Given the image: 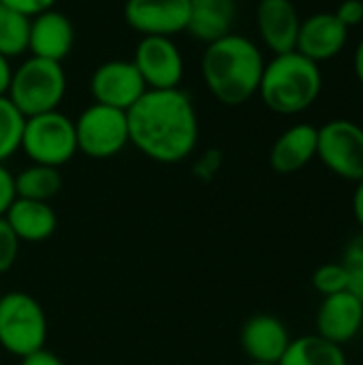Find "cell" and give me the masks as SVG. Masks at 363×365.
<instances>
[{
	"label": "cell",
	"mask_w": 363,
	"mask_h": 365,
	"mask_svg": "<svg viewBox=\"0 0 363 365\" xmlns=\"http://www.w3.org/2000/svg\"><path fill=\"white\" fill-rule=\"evenodd\" d=\"M62 190L60 169L47 165H28L15 175V197L49 203Z\"/></svg>",
	"instance_id": "21"
},
{
	"label": "cell",
	"mask_w": 363,
	"mask_h": 365,
	"mask_svg": "<svg viewBox=\"0 0 363 365\" xmlns=\"http://www.w3.org/2000/svg\"><path fill=\"white\" fill-rule=\"evenodd\" d=\"M334 13L349 30L357 28L363 24V0H342Z\"/></svg>",
	"instance_id": "29"
},
{
	"label": "cell",
	"mask_w": 363,
	"mask_h": 365,
	"mask_svg": "<svg viewBox=\"0 0 363 365\" xmlns=\"http://www.w3.org/2000/svg\"><path fill=\"white\" fill-rule=\"evenodd\" d=\"M75 122L77 152L105 160L120 154L128 143V120L126 111L107 107L101 103H92L86 107Z\"/></svg>",
	"instance_id": "7"
},
{
	"label": "cell",
	"mask_w": 363,
	"mask_h": 365,
	"mask_svg": "<svg viewBox=\"0 0 363 365\" xmlns=\"http://www.w3.org/2000/svg\"><path fill=\"white\" fill-rule=\"evenodd\" d=\"M47 342V317L43 306L24 291H9L0 297V346L13 357H28L43 351Z\"/></svg>",
	"instance_id": "5"
},
{
	"label": "cell",
	"mask_w": 363,
	"mask_h": 365,
	"mask_svg": "<svg viewBox=\"0 0 363 365\" xmlns=\"http://www.w3.org/2000/svg\"><path fill=\"white\" fill-rule=\"evenodd\" d=\"M19 244L21 242L17 240V235L13 233V229L2 216L0 218V276L6 274L15 265L17 255H19Z\"/></svg>",
	"instance_id": "26"
},
{
	"label": "cell",
	"mask_w": 363,
	"mask_h": 365,
	"mask_svg": "<svg viewBox=\"0 0 363 365\" xmlns=\"http://www.w3.org/2000/svg\"><path fill=\"white\" fill-rule=\"evenodd\" d=\"M248 365H278V364H257V361H250Z\"/></svg>",
	"instance_id": "35"
},
{
	"label": "cell",
	"mask_w": 363,
	"mask_h": 365,
	"mask_svg": "<svg viewBox=\"0 0 363 365\" xmlns=\"http://www.w3.org/2000/svg\"><path fill=\"white\" fill-rule=\"evenodd\" d=\"M321 90V64L293 49L265 60L257 94L270 111L278 115H297L308 111L319 101Z\"/></svg>",
	"instance_id": "3"
},
{
	"label": "cell",
	"mask_w": 363,
	"mask_h": 365,
	"mask_svg": "<svg viewBox=\"0 0 363 365\" xmlns=\"http://www.w3.org/2000/svg\"><path fill=\"white\" fill-rule=\"evenodd\" d=\"M223 167V152L216 150V148H210L205 150L193 165V173L195 178H199L201 182H210L216 178V173L220 171Z\"/></svg>",
	"instance_id": "27"
},
{
	"label": "cell",
	"mask_w": 363,
	"mask_h": 365,
	"mask_svg": "<svg viewBox=\"0 0 363 365\" xmlns=\"http://www.w3.org/2000/svg\"><path fill=\"white\" fill-rule=\"evenodd\" d=\"M278 365H349V361L340 344L310 334L291 340Z\"/></svg>",
	"instance_id": "20"
},
{
	"label": "cell",
	"mask_w": 363,
	"mask_h": 365,
	"mask_svg": "<svg viewBox=\"0 0 363 365\" xmlns=\"http://www.w3.org/2000/svg\"><path fill=\"white\" fill-rule=\"evenodd\" d=\"M363 329V304L351 293L342 291L323 297L317 310V334L334 344L355 340Z\"/></svg>",
	"instance_id": "15"
},
{
	"label": "cell",
	"mask_w": 363,
	"mask_h": 365,
	"mask_svg": "<svg viewBox=\"0 0 363 365\" xmlns=\"http://www.w3.org/2000/svg\"><path fill=\"white\" fill-rule=\"evenodd\" d=\"M353 71H355V77L363 88V38L357 43L355 53H353Z\"/></svg>",
	"instance_id": "34"
},
{
	"label": "cell",
	"mask_w": 363,
	"mask_h": 365,
	"mask_svg": "<svg viewBox=\"0 0 363 365\" xmlns=\"http://www.w3.org/2000/svg\"><path fill=\"white\" fill-rule=\"evenodd\" d=\"M133 64L148 90H173L184 79V56L171 36H141Z\"/></svg>",
	"instance_id": "9"
},
{
	"label": "cell",
	"mask_w": 363,
	"mask_h": 365,
	"mask_svg": "<svg viewBox=\"0 0 363 365\" xmlns=\"http://www.w3.org/2000/svg\"><path fill=\"white\" fill-rule=\"evenodd\" d=\"M349 43V28L336 17L334 11H319L302 19L295 51L321 64L334 60Z\"/></svg>",
	"instance_id": "12"
},
{
	"label": "cell",
	"mask_w": 363,
	"mask_h": 365,
	"mask_svg": "<svg viewBox=\"0 0 363 365\" xmlns=\"http://www.w3.org/2000/svg\"><path fill=\"white\" fill-rule=\"evenodd\" d=\"M73 43L75 28L62 11L49 9L30 19V56L62 62L71 53Z\"/></svg>",
	"instance_id": "16"
},
{
	"label": "cell",
	"mask_w": 363,
	"mask_h": 365,
	"mask_svg": "<svg viewBox=\"0 0 363 365\" xmlns=\"http://www.w3.org/2000/svg\"><path fill=\"white\" fill-rule=\"evenodd\" d=\"M342 263L349 269V291L363 304V231L349 242Z\"/></svg>",
	"instance_id": "25"
},
{
	"label": "cell",
	"mask_w": 363,
	"mask_h": 365,
	"mask_svg": "<svg viewBox=\"0 0 363 365\" xmlns=\"http://www.w3.org/2000/svg\"><path fill=\"white\" fill-rule=\"evenodd\" d=\"M317 158L336 178L347 182L363 180V126L347 118H336L319 126Z\"/></svg>",
	"instance_id": "8"
},
{
	"label": "cell",
	"mask_w": 363,
	"mask_h": 365,
	"mask_svg": "<svg viewBox=\"0 0 363 365\" xmlns=\"http://www.w3.org/2000/svg\"><path fill=\"white\" fill-rule=\"evenodd\" d=\"M66 94V73L62 62L30 56L13 68L6 98L24 118L56 111Z\"/></svg>",
	"instance_id": "4"
},
{
	"label": "cell",
	"mask_w": 363,
	"mask_h": 365,
	"mask_svg": "<svg viewBox=\"0 0 363 365\" xmlns=\"http://www.w3.org/2000/svg\"><path fill=\"white\" fill-rule=\"evenodd\" d=\"M190 0H126L124 19L141 36H175L186 32Z\"/></svg>",
	"instance_id": "11"
},
{
	"label": "cell",
	"mask_w": 363,
	"mask_h": 365,
	"mask_svg": "<svg viewBox=\"0 0 363 365\" xmlns=\"http://www.w3.org/2000/svg\"><path fill=\"white\" fill-rule=\"evenodd\" d=\"M19 150L34 165L60 169L77 154L75 122L58 109L26 118Z\"/></svg>",
	"instance_id": "6"
},
{
	"label": "cell",
	"mask_w": 363,
	"mask_h": 365,
	"mask_svg": "<svg viewBox=\"0 0 363 365\" xmlns=\"http://www.w3.org/2000/svg\"><path fill=\"white\" fill-rule=\"evenodd\" d=\"M235 17L237 0H190L186 32L208 45L233 32Z\"/></svg>",
	"instance_id": "18"
},
{
	"label": "cell",
	"mask_w": 363,
	"mask_h": 365,
	"mask_svg": "<svg viewBox=\"0 0 363 365\" xmlns=\"http://www.w3.org/2000/svg\"><path fill=\"white\" fill-rule=\"evenodd\" d=\"M145 83L133 60H107L98 64L90 77V94L94 103L128 111L145 92Z\"/></svg>",
	"instance_id": "10"
},
{
	"label": "cell",
	"mask_w": 363,
	"mask_h": 365,
	"mask_svg": "<svg viewBox=\"0 0 363 365\" xmlns=\"http://www.w3.org/2000/svg\"><path fill=\"white\" fill-rule=\"evenodd\" d=\"M24 122L26 118L17 111V107L6 96H0V163L19 150Z\"/></svg>",
	"instance_id": "23"
},
{
	"label": "cell",
	"mask_w": 363,
	"mask_h": 365,
	"mask_svg": "<svg viewBox=\"0 0 363 365\" xmlns=\"http://www.w3.org/2000/svg\"><path fill=\"white\" fill-rule=\"evenodd\" d=\"M30 43V17L0 4V53L4 58H17L28 51Z\"/></svg>",
	"instance_id": "22"
},
{
	"label": "cell",
	"mask_w": 363,
	"mask_h": 365,
	"mask_svg": "<svg viewBox=\"0 0 363 365\" xmlns=\"http://www.w3.org/2000/svg\"><path fill=\"white\" fill-rule=\"evenodd\" d=\"M15 201V175L0 163V218L6 214L11 203Z\"/></svg>",
	"instance_id": "30"
},
{
	"label": "cell",
	"mask_w": 363,
	"mask_h": 365,
	"mask_svg": "<svg viewBox=\"0 0 363 365\" xmlns=\"http://www.w3.org/2000/svg\"><path fill=\"white\" fill-rule=\"evenodd\" d=\"M11 77H13L11 60H9V58H4V56L0 53V96H6L9 86H11Z\"/></svg>",
	"instance_id": "32"
},
{
	"label": "cell",
	"mask_w": 363,
	"mask_h": 365,
	"mask_svg": "<svg viewBox=\"0 0 363 365\" xmlns=\"http://www.w3.org/2000/svg\"><path fill=\"white\" fill-rule=\"evenodd\" d=\"M312 287L319 295L329 297L342 291H349V269L344 263H325L315 269Z\"/></svg>",
	"instance_id": "24"
},
{
	"label": "cell",
	"mask_w": 363,
	"mask_h": 365,
	"mask_svg": "<svg viewBox=\"0 0 363 365\" xmlns=\"http://www.w3.org/2000/svg\"><path fill=\"white\" fill-rule=\"evenodd\" d=\"M263 68L265 56L261 47L237 32L208 43L201 56L203 83L227 107H240L257 96Z\"/></svg>",
	"instance_id": "2"
},
{
	"label": "cell",
	"mask_w": 363,
	"mask_h": 365,
	"mask_svg": "<svg viewBox=\"0 0 363 365\" xmlns=\"http://www.w3.org/2000/svg\"><path fill=\"white\" fill-rule=\"evenodd\" d=\"M126 120L131 143L160 165L186 160L199 143V115L182 88L145 90Z\"/></svg>",
	"instance_id": "1"
},
{
	"label": "cell",
	"mask_w": 363,
	"mask_h": 365,
	"mask_svg": "<svg viewBox=\"0 0 363 365\" xmlns=\"http://www.w3.org/2000/svg\"><path fill=\"white\" fill-rule=\"evenodd\" d=\"M317 139L319 128L315 124L300 122L289 126L270 150V167L282 175L302 171L317 158Z\"/></svg>",
	"instance_id": "17"
},
{
	"label": "cell",
	"mask_w": 363,
	"mask_h": 365,
	"mask_svg": "<svg viewBox=\"0 0 363 365\" xmlns=\"http://www.w3.org/2000/svg\"><path fill=\"white\" fill-rule=\"evenodd\" d=\"M300 26H302V17L293 0H259L257 30L261 43L274 56L295 49Z\"/></svg>",
	"instance_id": "14"
},
{
	"label": "cell",
	"mask_w": 363,
	"mask_h": 365,
	"mask_svg": "<svg viewBox=\"0 0 363 365\" xmlns=\"http://www.w3.org/2000/svg\"><path fill=\"white\" fill-rule=\"evenodd\" d=\"M0 297H2V289H0Z\"/></svg>",
	"instance_id": "36"
},
{
	"label": "cell",
	"mask_w": 363,
	"mask_h": 365,
	"mask_svg": "<svg viewBox=\"0 0 363 365\" xmlns=\"http://www.w3.org/2000/svg\"><path fill=\"white\" fill-rule=\"evenodd\" d=\"M4 220L9 222V227L13 229L19 242H32V244L49 240L58 227V216L49 203L17 199V197L6 210Z\"/></svg>",
	"instance_id": "19"
},
{
	"label": "cell",
	"mask_w": 363,
	"mask_h": 365,
	"mask_svg": "<svg viewBox=\"0 0 363 365\" xmlns=\"http://www.w3.org/2000/svg\"><path fill=\"white\" fill-rule=\"evenodd\" d=\"M287 325L274 314L250 317L240 331V344L244 355L257 364H278L291 344Z\"/></svg>",
	"instance_id": "13"
},
{
	"label": "cell",
	"mask_w": 363,
	"mask_h": 365,
	"mask_svg": "<svg viewBox=\"0 0 363 365\" xmlns=\"http://www.w3.org/2000/svg\"><path fill=\"white\" fill-rule=\"evenodd\" d=\"M353 214H355V220L357 225L362 227L363 231V180L357 182L355 186V195H353Z\"/></svg>",
	"instance_id": "33"
},
{
	"label": "cell",
	"mask_w": 363,
	"mask_h": 365,
	"mask_svg": "<svg viewBox=\"0 0 363 365\" xmlns=\"http://www.w3.org/2000/svg\"><path fill=\"white\" fill-rule=\"evenodd\" d=\"M56 2L58 0H0V4H4V6H9V9H13V11L26 15L30 19L49 11V9H56Z\"/></svg>",
	"instance_id": "28"
},
{
	"label": "cell",
	"mask_w": 363,
	"mask_h": 365,
	"mask_svg": "<svg viewBox=\"0 0 363 365\" xmlns=\"http://www.w3.org/2000/svg\"><path fill=\"white\" fill-rule=\"evenodd\" d=\"M19 365H64V364H62V359H60V357H56L53 353H49V351H45V349H43V351H36V353H32V355L24 357Z\"/></svg>",
	"instance_id": "31"
}]
</instances>
